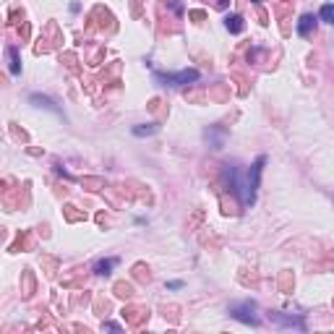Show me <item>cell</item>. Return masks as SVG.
<instances>
[{"label":"cell","mask_w":334,"mask_h":334,"mask_svg":"<svg viewBox=\"0 0 334 334\" xmlns=\"http://www.w3.org/2000/svg\"><path fill=\"white\" fill-rule=\"evenodd\" d=\"M264 162H266V157H259L256 165H253L248 172H240L238 165H227V170H225L227 181H230V188H233V193L240 198L243 207H251V204H253L256 188H259V175H261Z\"/></svg>","instance_id":"obj_1"},{"label":"cell","mask_w":334,"mask_h":334,"mask_svg":"<svg viewBox=\"0 0 334 334\" xmlns=\"http://www.w3.org/2000/svg\"><path fill=\"white\" fill-rule=\"evenodd\" d=\"M227 314H230V319L243 321V324H251V326H259V324H261V319L256 316V303H253V300L233 303V305L227 308Z\"/></svg>","instance_id":"obj_2"},{"label":"cell","mask_w":334,"mask_h":334,"mask_svg":"<svg viewBox=\"0 0 334 334\" xmlns=\"http://www.w3.org/2000/svg\"><path fill=\"white\" fill-rule=\"evenodd\" d=\"M154 81H160L162 86H188V84L198 81V71L186 68V71H177V73H154Z\"/></svg>","instance_id":"obj_3"},{"label":"cell","mask_w":334,"mask_h":334,"mask_svg":"<svg viewBox=\"0 0 334 334\" xmlns=\"http://www.w3.org/2000/svg\"><path fill=\"white\" fill-rule=\"evenodd\" d=\"M269 321L272 324H279V326H287V329H305L303 319H293V316H285V314H269Z\"/></svg>","instance_id":"obj_4"},{"label":"cell","mask_w":334,"mask_h":334,"mask_svg":"<svg viewBox=\"0 0 334 334\" xmlns=\"http://www.w3.org/2000/svg\"><path fill=\"white\" fill-rule=\"evenodd\" d=\"M314 29H316V16H314V13H303V16L298 18V34H300V37H308Z\"/></svg>","instance_id":"obj_5"},{"label":"cell","mask_w":334,"mask_h":334,"mask_svg":"<svg viewBox=\"0 0 334 334\" xmlns=\"http://www.w3.org/2000/svg\"><path fill=\"white\" fill-rule=\"evenodd\" d=\"M115 266H118V259H115V256H113V259H99V261H94V274H99V277H110Z\"/></svg>","instance_id":"obj_6"},{"label":"cell","mask_w":334,"mask_h":334,"mask_svg":"<svg viewBox=\"0 0 334 334\" xmlns=\"http://www.w3.org/2000/svg\"><path fill=\"white\" fill-rule=\"evenodd\" d=\"M29 99H32V102H34L37 107H44V110H50V113H55V115H63V113H60V107H58V105H55V102H53L50 97H42V94H32Z\"/></svg>","instance_id":"obj_7"},{"label":"cell","mask_w":334,"mask_h":334,"mask_svg":"<svg viewBox=\"0 0 334 334\" xmlns=\"http://www.w3.org/2000/svg\"><path fill=\"white\" fill-rule=\"evenodd\" d=\"M225 27H227V32H230V34H240L243 29H246V21H243V16L233 13V16H227V18H225Z\"/></svg>","instance_id":"obj_8"},{"label":"cell","mask_w":334,"mask_h":334,"mask_svg":"<svg viewBox=\"0 0 334 334\" xmlns=\"http://www.w3.org/2000/svg\"><path fill=\"white\" fill-rule=\"evenodd\" d=\"M160 128H157V123H141V125H133V136H139V139H144V136H154Z\"/></svg>","instance_id":"obj_9"},{"label":"cell","mask_w":334,"mask_h":334,"mask_svg":"<svg viewBox=\"0 0 334 334\" xmlns=\"http://www.w3.org/2000/svg\"><path fill=\"white\" fill-rule=\"evenodd\" d=\"M6 55H8V60H11V73L18 76V73H21V58H18V50L11 44V47L6 50Z\"/></svg>","instance_id":"obj_10"},{"label":"cell","mask_w":334,"mask_h":334,"mask_svg":"<svg viewBox=\"0 0 334 334\" xmlns=\"http://www.w3.org/2000/svg\"><path fill=\"white\" fill-rule=\"evenodd\" d=\"M222 136H225V131H219V128H209V131H207V139L212 141V146H214V149H219V146H222Z\"/></svg>","instance_id":"obj_11"},{"label":"cell","mask_w":334,"mask_h":334,"mask_svg":"<svg viewBox=\"0 0 334 334\" xmlns=\"http://www.w3.org/2000/svg\"><path fill=\"white\" fill-rule=\"evenodd\" d=\"M319 18L334 27V3H326V6H321V11H319Z\"/></svg>","instance_id":"obj_12"},{"label":"cell","mask_w":334,"mask_h":334,"mask_svg":"<svg viewBox=\"0 0 334 334\" xmlns=\"http://www.w3.org/2000/svg\"><path fill=\"white\" fill-rule=\"evenodd\" d=\"M170 290H177V287H183V282H167Z\"/></svg>","instance_id":"obj_13"},{"label":"cell","mask_w":334,"mask_h":334,"mask_svg":"<svg viewBox=\"0 0 334 334\" xmlns=\"http://www.w3.org/2000/svg\"><path fill=\"white\" fill-rule=\"evenodd\" d=\"M214 3H217V8H225V6H227V0H214Z\"/></svg>","instance_id":"obj_14"},{"label":"cell","mask_w":334,"mask_h":334,"mask_svg":"<svg viewBox=\"0 0 334 334\" xmlns=\"http://www.w3.org/2000/svg\"><path fill=\"white\" fill-rule=\"evenodd\" d=\"M253 3H261V0H253Z\"/></svg>","instance_id":"obj_15"}]
</instances>
